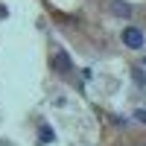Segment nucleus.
<instances>
[{
  "instance_id": "423d86ee",
  "label": "nucleus",
  "mask_w": 146,
  "mask_h": 146,
  "mask_svg": "<svg viewBox=\"0 0 146 146\" xmlns=\"http://www.w3.org/2000/svg\"><path fill=\"white\" fill-rule=\"evenodd\" d=\"M135 117H137V120H140V123L146 126V108H137V111H135Z\"/></svg>"
},
{
  "instance_id": "7ed1b4c3",
  "label": "nucleus",
  "mask_w": 146,
  "mask_h": 146,
  "mask_svg": "<svg viewBox=\"0 0 146 146\" xmlns=\"http://www.w3.org/2000/svg\"><path fill=\"white\" fill-rule=\"evenodd\" d=\"M131 3H123V0H111V15H117V18H131Z\"/></svg>"
},
{
  "instance_id": "39448f33",
  "label": "nucleus",
  "mask_w": 146,
  "mask_h": 146,
  "mask_svg": "<svg viewBox=\"0 0 146 146\" xmlns=\"http://www.w3.org/2000/svg\"><path fill=\"white\" fill-rule=\"evenodd\" d=\"M131 76H135V82L140 85V88L146 85V76H143V70H140V67H135V70H131Z\"/></svg>"
},
{
  "instance_id": "20e7f679",
  "label": "nucleus",
  "mask_w": 146,
  "mask_h": 146,
  "mask_svg": "<svg viewBox=\"0 0 146 146\" xmlns=\"http://www.w3.org/2000/svg\"><path fill=\"white\" fill-rule=\"evenodd\" d=\"M53 140H56V131L47 126V123H41V126H38V143L47 146V143H53Z\"/></svg>"
},
{
  "instance_id": "f257e3e1",
  "label": "nucleus",
  "mask_w": 146,
  "mask_h": 146,
  "mask_svg": "<svg viewBox=\"0 0 146 146\" xmlns=\"http://www.w3.org/2000/svg\"><path fill=\"white\" fill-rule=\"evenodd\" d=\"M50 67H53L56 73H62V76H67V73L73 70V62H70L67 50H62V47H56V50H53V56H50Z\"/></svg>"
},
{
  "instance_id": "f03ea898",
  "label": "nucleus",
  "mask_w": 146,
  "mask_h": 146,
  "mask_svg": "<svg viewBox=\"0 0 146 146\" xmlns=\"http://www.w3.org/2000/svg\"><path fill=\"white\" fill-rule=\"evenodd\" d=\"M143 32L137 29V27H126L123 29V44L129 47V50H143Z\"/></svg>"
}]
</instances>
